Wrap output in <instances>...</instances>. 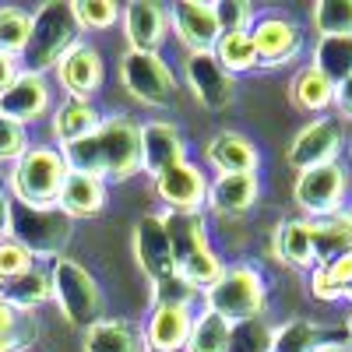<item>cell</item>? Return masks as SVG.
I'll use <instances>...</instances> for the list:
<instances>
[{
	"label": "cell",
	"instance_id": "cell-1",
	"mask_svg": "<svg viewBox=\"0 0 352 352\" xmlns=\"http://www.w3.org/2000/svg\"><path fill=\"white\" fill-rule=\"evenodd\" d=\"M67 169L99 176L109 187L127 184L141 176V120H134L131 113H102V124L60 148Z\"/></svg>",
	"mask_w": 352,
	"mask_h": 352
},
{
	"label": "cell",
	"instance_id": "cell-2",
	"mask_svg": "<svg viewBox=\"0 0 352 352\" xmlns=\"http://www.w3.org/2000/svg\"><path fill=\"white\" fill-rule=\"evenodd\" d=\"M166 229H169V243H173V261H176V275H180L190 289L204 292L215 285L222 275L226 261L219 247L212 243V226L208 215H184V212H162Z\"/></svg>",
	"mask_w": 352,
	"mask_h": 352
},
{
	"label": "cell",
	"instance_id": "cell-3",
	"mask_svg": "<svg viewBox=\"0 0 352 352\" xmlns=\"http://www.w3.org/2000/svg\"><path fill=\"white\" fill-rule=\"evenodd\" d=\"M81 43V25L74 18L71 0H46L32 11V32H28V46L18 56L21 71L32 74H53V67Z\"/></svg>",
	"mask_w": 352,
	"mask_h": 352
},
{
	"label": "cell",
	"instance_id": "cell-4",
	"mask_svg": "<svg viewBox=\"0 0 352 352\" xmlns=\"http://www.w3.org/2000/svg\"><path fill=\"white\" fill-rule=\"evenodd\" d=\"M201 307L215 310L229 324L261 320L268 310V278L254 261H229L215 285L201 292Z\"/></svg>",
	"mask_w": 352,
	"mask_h": 352
},
{
	"label": "cell",
	"instance_id": "cell-5",
	"mask_svg": "<svg viewBox=\"0 0 352 352\" xmlns=\"http://www.w3.org/2000/svg\"><path fill=\"white\" fill-rule=\"evenodd\" d=\"M8 240L21 243L39 264H53L64 257V250L74 240V222L56 208H32V204L11 201L8 204Z\"/></svg>",
	"mask_w": 352,
	"mask_h": 352
},
{
	"label": "cell",
	"instance_id": "cell-6",
	"mask_svg": "<svg viewBox=\"0 0 352 352\" xmlns=\"http://www.w3.org/2000/svg\"><path fill=\"white\" fill-rule=\"evenodd\" d=\"M50 285H53V303L64 314L71 328H92L96 320L106 317V292L99 278L85 268L71 254L56 257L50 264Z\"/></svg>",
	"mask_w": 352,
	"mask_h": 352
},
{
	"label": "cell",
	"instance_id": "cell-7",
	"mask_svg": "<svg viewBox=\"0 0 352 352\" xmlns=\"http://www.w3.org/2000/svg\"><path fill=\"white\" fill-rule=\"evenodd\" d=\"M67 176V162L56 144H32L8 173V197L32 204V208H53L60 184Z\"/></svg>",
	"mask_w": 352,
	"mask_h": 352
},
{
	"label": "cell",
	"instance_id": "cell-8",
	"mask_svg": "<svg viewBox=\"0 0 352 352\" xmlns=\"http://www.w3.org/2000/svg\"><path fill=\"white\" fill-rule=\"evenodd\" d=\"M116 78H120L124 96L144 109H169L180 96V74L162 53H134L124 50L116 60Z\"/></svg>",
	"mask_w": 352,
	"mask_h": 352
},
{
	"label": "cell",
	"instance_id": "cell-9",
	"mask_svg": "<svg viewBox=\"0 0 352 352\" xmlns=\"http://www.w3.org/2000/svg\"><path fill=\"white\" fill-rule=\"evenodd\" d=\"M349 190H352V169L345 162L317 166V169L296 173V180H292V204H296V215L320 222L349 208Z\"/></svg>",
	"mask_w": 352,
	"mask_h": 352
},
{
	"label": "cell",
	"instance_id": "cell-10",
	"mask_svg": "<svg viewBox=\"0 0 352 352\" xmlns=\"http://www.w3.org/2000/svg\"><path fill=\"white\" fill-rule=\"evenodd\" d=\"M349 152V124L338 113H320L292 134L289 148H285V162L292 173L303 169H317V166H331V162H345Z\"/></svg>",
	"mask_w": 352,
	"mask_h": 352
},
{
	"label": "cell",
	"instance_id": "cell-11",
	"mask_svg": "<svg viewBox=\"0 0 352 352\" xmlns=\"http://www.w3.org/2000/svg\"><path fill=\"white\" fill-rule=\"evenodd\" d=\"M250 39L257 50V71H282V67H296L300 60H307V28L285 14V11H261Z\"/></svg>",
	"mask_w": 352,
	"mask_h": 352
},
{
	"label": "cell",
	"instance_id": "cell-12",
	"mask_svg": "<svg viewBox=\"0 0 352 352\" xmlns=\"http://www.w3.org/2000/svg\"><path fill=\"white\" fill-rule=\"evenodd\" d=\"M180 85H187V92L197 99V106L208 113H226L240 96V78H232L212 50L184 53Z\"/></svg>",
	"mask_w": 352,
	"mask_h": 352
},
{
	"label": "cell",
	"instance_id": "cell-13",
	"mask_svg": "<svg viewBox=\"0 0 352 352\" xmlns=\"http://www.w3.org/2000/svg\"><path fill=\"white\" fill-rule=\"evenodd\" d=\"M208 184L212 173L197 159H184L180 166L166 169L152 180V194L159 201V212H184V215H201L204 201H208Z\"/></svg>",
	"mask_w": 352,
	"mask_h": 352
},
{
	"label": "cell",
	"instance_id": "cell-14",
	"mask_svg": "<svg viewBox=\"0 0 352 352\" xmlns=\"http://www.w3.org/2000/svg\"><path fill=\"white\" fill-rule=\"evenodd\" d=\"M131 257L138 264V272L148 278V285L166 282L176 275V261H173V243H169V229L162 212L141 215L131 229Z\"/></svg>",
	"mask_w": 352,
	"mask_h": 352
},
{
	"label": "cell",
	"instance_id": "cell-15",
	"mask_svg": "<svg viewBox=\"0 0 352 352\" xmlns=\"http://www.w3.org/2000/svg\"><path fill=\"white\" fill-rule=\"evenodd\" d=\"M261 201V173H226L208 184L204 215L215 222H243Z\"/></svg>",
	"mask_w": 352,
	"mask_h": 352
},
{
	"label": "cell",
	"instance_id": "cell-16",
	"mask_svg": "<svg viewBox=\"0 0 352 352\" xmlns=\"http://www.w3.org/2000/svg\"><path fill=\"white\" fill-rule=\"evenodd\" d=\"M120 36L124 50L134 53H162L169 36V8L159 0H131L120 8Z\"/></svg>",
	"mask_w": 352,
	"mask_h": 352
},
{
	"label": "cell",
	"instance_id": "cell-17",
	"mask_svg": "<svg viewBox=\"0 0 352 352\" xmlns=\"http://www.w3.org/2000/svg\"><path fill=\"white\" fill-rule=\"evenodd\" d=\"M184 159H190L187 138L166 116H152V120H141V176L144 180H155L166 169L180 166Z\"/></svg>",
	"mask_w": 352,
	"mask_h": 352
},
{
	"label": "cell",
	"instance_id": "cell-18",
	"mask_svg": "<svg viewBox=\"0 0 352 352\" xmlns=\"http://www.w3.org/2000/svg\"><path fill=\"white\" fill-rule=\"evenodd\" d=\"M166 8H169V36L184 46V53L215 50V43L222 39V28L212 0H176Z\"/></svg>",
	"mask_w": 352,
	"mask_h": 352
},
{
	"label": "cell",
	"instance_id": "cell-19",
	"mask_svg": "<svg viewBox=\"0 0 352 352\" xmlns=\"http://www.w3.org/2000/svg\"><path fill=\"white\" fill-rule=\"evenodd\" d=\"M46 113H53V88H50L46 74L18 71V78L0 92V116L28 127V124L43 120Z\"/></svg>",
	"mask_w": 352,
	"mask_h": 352
},
{
	"label": "cell",
	"instance_id": "cell-20",
	"mask_svg": "<svg viewBox=\"0 0 352 352\" xmlns=\"http://www.w3.org/2000/svg\"><path fill=\"white\" fill-rule=\"evenodd\" d=\"M53 78L60 85V92L71 99H92L96 92H102V81H106V60L102 53L92 43H78L60 64L53 67Z\"/></svg>",
	"mask_w": 352,
	"mask_h": 352
},
{
	"label": "cell",
	"instance_id": "cell-21",
	"mask_svg": "<svg viewBox=\"0 0 352 352\" xmlns=\"http://www.w3.org/2000/svg\"><path fill=\"white\" fill-rule=\"evenodd\" d=\"M204 169H215V176L257 173L261 169V148L243 131H232V127L215 131L208 141H204Z\"/></svg>",
	"mask_w": 352,
	"mask_h": 352
},
{
	"label": "cell",
	"instance_id": "cell-22",
	"mask_svg": "<svg viewBox=\"0 0 352 352\" xmlns=\"http://www.w3.org/2000/svg\"><path fill=\"white\" fill-rule=\"evenodd\" d=\"M197 307H148L141 320L144 352H184Z\"/></svg>",
	"mask_w": 352,
	"mask_h": 352
},
{
	"label": "cell",
	"instance_id": "cell-23",
	"mask_svg": "<svg viewBox=\"0 0 352 352\" xmlns=\"http://www.w3.org/2000/svg\"><path fill=\"white\" fill-rule=\"evenodd\" d=\"M106 204H109V184L106 180L67 169L64 184H60V194H56V208H60L71 222L99 219L106 212Z\"/></svg>",
	"mask_w": 352,
	"mask_h": 352
},
{
	"label": "cell",
	"instance_id": "cell-24",
	"mask_svg": "<svg viewBox=\"0 0 352 352\" xmlns=\"http://www.w3.org/2000/svg\"><path fill=\"white\" fill-rule=\"evenodd\" d=\"M272 257L292 272H310L317 264L314 254V222L303 215H289L272 232Z\"/></svg>",
	"mask_w": 352,
	"mask_h": 352
},
{
	"label": "cell",
	"instance_id": "cell-25",
	"mask_svg": "<svg viewBox=\"0 0 352 352\" xmlns=\"http://www.w3.org/2000/svg\"><path fill=\"white\" fill-rule=\"evenodd\" d=\"M99 124H102V109H99L92 99H71V96H64L60 102H53L50 134H53L56 148H64V144H74V141L88 138Z\"/></svg>",
	"mask_w": 352,
	"mask_h": 352
},
{
	"label": "cell",
	"instance_id": "cell-26",
	"mask_svg": "<svg viewBox=\"0 0 352 352\" xmlns=\"http://www.w3.org/2000/svg\"><path fill=\"white\" fill-rule=\"evenodd\" d=\"M81 352H144L141 324L131 317H102L81 335Z\"/></svg>",
	"mask_w": 352,
	"mask_h": 352
},
{
	"label": "cell",
	"instance_id": "cell-27",
	"mask_svg": "<svg viewBox=\"0 0 352 352\" xmlns=\"http://www.w3.org/2000/svg\"><path fill=\"white\" fill-rule=\"evenodd\" d=\"M53 300V285H50V264H36L25 275H14L8 282H0V303H8L18 314H36Z\"/></svg>",
	"mask_w": 352,
	"mask_h": 352
},
{
	"label": "cell",
	"instance_id": "cell-28",
	"mask_svg": "<svg viewBox=\"0 0 352 352\" xmlns=\"http://www.w3.org/2000/svg\"><path fill=\"white\" fill-rule=\"evenodd\" d=\"M289 106L300 109V113H310V116L331 113L335 109V85L317 67L300 64L289 78Z\"/></svg>",
	"mask_w": 352,
	"mask_h": 352
},
{
	"label": "cell",
	"instance_id": "cell-29",
	"mask_svg": "<svg viewBox=\"0 0 352 352\" xmlns=\"http://www.w3.org/2000/svg\"><path fill=\"white\" fill-rule=\"evenodd\" d=\"M307 64L317 67L331 85H342L352 78V36H314Z\"/></svg>",
	"mask_w": 352,
	"mask_h": 352
},
{
	"label": "cell",
	"instance_id": "cell-30",
	"mask_svg": "<svg viewBox=\"0 0 352 352\" xmlns=\"http://www.w3.org/2000/svg\"><path fill=\"white\" fill-rule=\"evenodd\" d=\"M314 254H317V264L352 254V208L314 222Z\"/></svg>",
	"mask_w": 352,
	"mask_h": 352
},
{
	"label": "cell",
	"instance_id": "cell-31",
	"mask_svg": "<svg viewBox=\"0 0 352 352\" xmlns=\"http://www.w3.org/2000/svg\"><path fill=\"white\" fill-rule=\"evenodd\" d=\"M229 345H232V324L215 310L197 307L184 352H229Z\"/></svg>",
	"mask_w": 352,
	"mask_h": 352
},
{
	"label": "cell",
	"instance_id": "cell-32",
	"mask_svg": "<svg viewBox=\"0 0 352 352\" xmlns=\"http://www.w3.org/2000/svg\"><path fill=\"white\" fill-rule=\"evenodd\" d=\"M324 342V328L310 317H289L282 324H272L268 352H314Z\"/></svg>",
	"mask_w": 352,
	"mask_h": 352
},
{
	"label": "cell",
	"instance_id": "cell-33",
	"mask_svg": "<svg viewBox=\"0 0 352 352\" xmlns=\"http://www.w3.org/2000/svg\"><path fill=\"white\" fill-rule=\"evenodd\" d=\"M212 53L219 56V64H222L232 78H243V74H254V71H257V50H254L250 32H226V36L215 43Z\"/></svg>",
	"mask_w": 352,
	"mask_h": 352
},
{
	"label": "cell",
	"instance_id": "cell-34",
	"mask_svg": "<svg viewBox=\"0 0 352 352\" xmlns=\"http://www.w3.org/2000/svg\"><path fill=\"white\" fill-rule=\"evenodd\" d=\"M28 32H32V11L18 4H0V53L18 60L28 46Z\"/></svg>",
	"mask_w": 352,
	"mask_h": 352
},
{
	"label": "cell",
	"instance_id": "cell-35",
	"mask_svg": "<svg viewBox=\"0 0 352 352\" xmlns=\"http://www.w3.org/2000/svg\"><path fill=\"white\" fill-rule=\"evenodd\" d=\"M314 36H352V0H317L310 8Z\"/></svg>",
	"mask_w": 352,
	"mask_h": 352
},
{
	"label": "cell",
	"instance_id": "cell-36",
	"mask_svg": "<svg viewBox=\"0 0 352 352\" xmlns=\"http://www.w3.org/2000/svg\"><path fill=\"white\" fill-rule=\"evenodd\" d=\"M71 4H74V18L81 25V36L120 28V8L124 4H116V0H71Z\"/></svg>",
	"mask_w": 352,
	"mask_h": 352
},
{
	"label": "cell",
	"instance_id": "cell-37",
	"mask_svg": "<svg viewBox=\"0 0 352 352\" xmlns=\"http://www.w3.org/2000/svg\"><path fill=\"white\" fill-rule=\"evenodd\" d=\"M212 8H215V18H219L222 36H226V32H250L254 21H257V14H261L250 0H212Z\"/></svg>",
	"mask_w": 352,
	"mask_h": 352
},
{
	"label": "cell",
	"instance_id": "cell-38",
	"mask_svg": "<svg viewBox=\"0 0 352 352\" xmlns=\"http://www.w3.org/2000/svg\"><path fill=\"white\" fill-rule=\"evenodd\" d=\"M148 307H201V292L190 289L180 275L152 285V303Z\"/></svg>",
	"mask_w": 352,
	"mask_h": 352
},
{
	"label": "cell",
	"instance_id": "cell-39",
	"mask_svg": "<svg viewBox=\"0 0 352 352\" xmlns=\"http://www.w3.org/2000/svg\"><path fill=\"white\" fill-rule=\"evenodd\" d=\"M28 148H32V138H28V127L0 116V169L4 166H14Z\"/></svg>",
	"mask_w": 352,
	"mask_h": 352
},
{
	"label": "cell",
	"instance_id": "cell-40",
	"mask_svg": "<svg viewBox=\"0 0 352 352\" xmlns=\"http://www.w3.org/2000/svg\"><path fill=\"white\" fill-rule=\"evenodd\" d=\"M272 324L268 320H247V324H232V345L229 352H268Z\"/></svg>",
	"mask_w": 352,
	"mask_h": 352
},
{
	"label": "cell",
	"instance_id": "cell-41",
	"mask_svg": "<svg viewBox=\"0 0 352 352\" xmlns=\"http://www.w3.org/2000/svg\"><path fill=\"white\" fill-rule=\"evenodd\" d=\"M36 257L28 254L21 243H14V240H0V282H8V278H14V275H25L28 268H36Z\"/></svg>",
	"mask_w": 352,
	"mask_h": 352
},
{
	"label": "cell",
	"instance_id": "cell-42",
	"mask_svg": "<svg viewBox=\"0 0 352 352\" xmlns=\"http://www.w3.org/2000/svg\"><path fill=\"white\" fill-rule=\"evenodd\" d=\"M345 124H352V78H345L342 85H335V109Z\"/></svg>",
	"mask_w": 352,
	"mask_h": 352
},
{
	"label": "cell",
	"instance_id": "cell-43",
	"mask_svg": "<svg viewBox=\"0 0 352 352\" xmlns=\"http://www.w3.org/2000/svg\"><path fill=\"white\" fill-rule=\"evenodd\" d=\"M18 60H14V56H8V53H0V92H4V88L18 78Z\"/></svg>",
	"mask_w": 352,
	"mask_h": 352
},
{
	"label": "cell",
	"instance_id": "cell-44",
	"mask_svg": "<svg viewBox=\"0 0 352 352\" xmlns=\"http://www.w3.org/2000/svg\"><path fill=\"white\" fill-rule=\"evenodd\" d=\"M314 352H352V345H349L345 338H324Z\"/></svg>",
	"mask_w": 352,
	"mask_h": 352
},
{
	"label": "cell",
	"instance_id": "cell-45",
	"mask_svg": "<svg viewBox=\"0 0 352 352\" xmlns=\"http://www.w3.org/2000/svg\"><path fill=\"white\" fill-rule=\"evenodd\" d=\"M8 204H11L8 190H0V240H4V232H8Z\"/></svg>",
	"mask_w": 352,
	"mask_h": 352
},
{
	"label": "cell",
	"instance_id": "cell-46",
	"mask_svg": "<svg viewBox=\"0 0 352 352\" xmlns=\"http://www.w3.org/2000/svg\"><path fill=\"white\" fill-rule=\"evenodd\" d=\"M345 342L352 345V314H349V320H345Z\"/></svg>",
	"mask_w": 352,
	"mask_h": 352
},
{
	"label": "cell",
	"instance_id": "cell-47",
	"mask_svg": "<svg viewBox=\"0 0 352 352\" xmlns=\"http://www.w3.org/2000/svg\"><path fill=\"white\" fill-rule=\"evenodd\" d=\"M349 159H352V124H349V152H345Z\"/></svg>",
	"mask_w": 352,
	"mask_h": 352
},
{
	"label": "cell",
	"instance_id": "cell-48",
	"mask_svg": "<svg viewBox=\"0 0 352 352\" xmlns=\"http://www.w3.org/2000/svg\"><path fill=\"white\" fill-rule=\"evenodd\" d=\"M0 190H8V180H4V169H0Z\"/></svg>",
	"mask_w": 352,
	"mask_h": 352
},
{
	"label": "cell",
	"instance_id": "cell-49",
	"mask_svg": "<svg viewBox=\"0 0 352 352\" xmlns=\"http://www.w3.org/2000/svg\"><path fill=\"white\" fill-rule=\"evenodd\" d=\"M349 208H352V190H349Z\"/></svg>",
	"mask_w": 352,
	"mask_h": 352
}]
</instances>
